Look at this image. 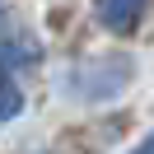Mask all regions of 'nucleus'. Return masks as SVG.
I'll return each instance as SVG.
<instances>
[{
	"label": "nucleus",
	"instance_id": "2",
	"mask_svg": "<svg viewBox=\"0 0 154 154\" xmlns=\"http://www.w3.org/2000/svg\"><path fill=\"white\" fill-rule=\"evenodd\" d=\"M135 154H154V135H149V140H140V149H135Z\"/></svg>",
	"mask_w": 154,
	"mask_h": 154
},
{
	"label": "nucleus",
	"instance_id": "1",
	"mask_svg": "<svg viewBox=\"0 0 154 154\" xmlns=\"http://www.w3.org/2000/svg\"><path fill=\"white\" fill-rule=\"evenodd\" d=\"M140 10H145V0H98V14H103V23H107V28H117V33L135 28Z\"/></svg>",
	"mask_w": 154,
	"mask_h": 154
}]
</instances>
